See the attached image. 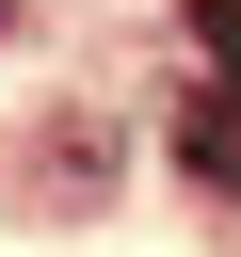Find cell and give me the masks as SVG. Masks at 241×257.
Instances as JSON below:
<instances>
[{
	"label": "cell",
	"mask_w": 241,
	"mask_h": 257,
	"mask_svg": "<svg viewBox=\"0 0 241 257\" xmlns=\"http://www.w3.org/2000/svg\"><path fill=\"white\" fill-rule=\"evenodd\" d=\"M177 145H193V177H241V80H209V96L177 112Z\"/></svg>",
	"instance_id": "obj_1"
}]
</instances>
